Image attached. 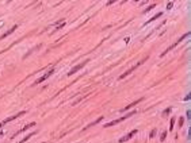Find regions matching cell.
Returning <instances> with one entry per match:
<instances>
[{
    "instance_id": "obj_1",
    "label": "cell",
    "mask_w": 191,
    "mask_h": 143,
    "mask_svg": "<svg viewBox=\"0 0 191 143\" xmlns=\"http://www.w3.org/2000/svg\"><path fill=\"white\" fill-rule=\"evenodd\" d=\"M134 114H136V111H133V112H130V114H127V115H125V116H122V118H119V119H117V120H112V122H110V123H106V124H104V128L111 127V126H115V124H118V123L123 122L125 119L130 118V116H132V115H134Z\"/></svg>"
},
{
    "instance_id": "obj_2",
    "label": "cell",
    "mask_w": 191,
    "mask_h": 143,
    "mask_svg": "<svg viewBox=\"0 0 191 143\" xmlns=\"http://www.w3.org/2000/svg\"><path fill=\"white\" fill-rule=\"evenodd\" d=\"M145 61H146V58H144V59H142V61H141V62H138L137 65H134L133 67H130L129 70H126V72H125V73H123V74H121V76H119V80H122V78H125V77H126V76H129V74H130V73H132V72H134V70H136V69H137L138 66H141V65H142V63H144V62H145Z\"/></svg>"
},
{
    "instance_id": "obj_3",
    "label": "cell",
    "mask_w": 191,
    "mask_h": 143,
    "mask_svg": "<svg viewBox=\"0 0 191 143\" xmlns=\"http://www.w3.org/2000/svg\"><path fill=\"white\" fill-rule=\"evenodd\" d=\"M53 73H54V67H50V70H48V72L45 73V74H43V76H42V77H39V78H38V80L35 81V85H37V84H41V82H43V81H45L46 78H48V77H50V76H52Z\"/></svg>"
},
{
    "instance_id": "obj_4",
    "label": "cell",
    "mask_w": 191,
    "mask_h": 143,
    "mask_svg": "<svg viewBox=\"0 0 191 143\" xmlns=\"http://www.w3.org/2000/svg\"><path fill=\"white\" fill-rule=\"evenodd\" d=\"M26 112L25 111H22V112H19V114H16V115H14V116H11V118H7L5 120H3V122L0 123V128L4 126V124H7V123H10V122H12V120H15L16 118H19V116H22V115H25Z\"/></svg>"
},
{
    "instance_id": "obj_5",
    "label": "cell",
    "mask_w": 191,
    "mask_h": 143,
    "mask_svg": "<svg viewBox=\"0 0 191 143\" xmlns=\"http://www.w3.org/2000/svg\"><path fill=\"white\" fill-rule=\"evenodd\" d=\"M87 62H88V59H85V61H83L81 63H79V65H76V66L73 67V69H72V70L69 72V73H68V76H72V74H75L76 72H79L80 69H81V67H84L85 65H87Z\"/></svg>"
},
{
    "instance_id": "obj_6",
    "label": "cell",
    "mask_w": 191,
    "mask_h": 143,
    "mask_svg": "<svg viewBox=\"0 0 191 143\" xmlns=\"http://www.w3.org/2000/svg\"><path fill=\"white\" fill-rule=\"evenodd\" d=\"M137 132H138L137 130H133V131H130V132H129V134H127V135H125L123 138H121V139H119V143H123V142H126V140H129V139H130V138H133V136H134V135H136V134H137Z\"/></svg>"
},
{
    "instance_id": "obj_7",
    "label": "cell",
    "mask_w": 191,
    "mask_h": 143,
    "mask_svg": "<svg viewBox=\"0 0 191 143\" xmlns=\"http://www.w3.org/2000/svg\"><path fill=\"white\" fill-rule=\"evenodd\" d=\"M16 29H18V24H14L12 27H11V29L8 30V31H7V33L4 34V35H1V37H0V39H4L5 37H8V35H11V34H12V33H14V31H15Z\"/></svg>"
},
{
    "instance_id": "obj_8",
    "label": "cell",
    "mask_w": 191,
    "mask_h": 143,
    "mask_svg": "<svg viewBox=\"0 0 191 143\" xmlns=\"http://www.w3.org/2000/svg\"><path fill=\"white\" fill-rule=\"evenodd\" d=\"M142 100H144V99H142V97H141V99H138V100H134L133 103H130L129 105H126V107H125V108H123V111H127V110H130V108H132V107H134V105H137L138 103H141Z\"/></svg>"
},
{
    "instance_id": "obj_9",
    "label": "cell",
    "mask_w": 191,
    "mask_h": 143,
    "mask_svg": "<svg viewBox=\"0 0 191 143\" xmlns=\"http://www.w3.org/2000/svg\"><path fill=\"white\" fill-rule=\"evenodd\" d=\"M188 37H190V33H187V34H184V35H182V37H180V38H179L178 41H176V42L174 43V46L176 47V46H178V43H180L182 41H184V39H186V38H188Z\"/></svg>"
},
{
    "instance_id": "obj_10",
    "label": "cell",
    "mask_w": 191,
    "mask_h": 143,
    "mask_svg": "<svg viewBox=\"0 0 191 143\" xmlns=\"http://www.w3.org/2000/svg\"><path fill=\"white\" fill-rule=\"evenodd\" d=\"M102 120H103V116H100V118H98V119L95 120V122H92L91 124H87V127H84V130H87V128H90V127L95 126V124H98V123H99V122H102Z\"/></svg>"
},
{
    "instance_id": "obj_11",
    "label": "cell",
    "mask_w": 191,
    "mask_h": 143,
    "mask_svg": "<svg viewBox=\"0 0 191 143\" xmlns=\"http://www.w3.org/2000/svg\"><path fill=\"white\" fill-rule=\"evenodd\" d=\"M161 15H163V12H159V14H156L154 16H152V19H149V20L146 22L145 24H149V23H152V22H153V20H156V19H159V18L161 16Z\"/></svg>"
},
{
    "instance_id": "obj_12",
    "label": "cell",
    "mask_w": 191,
    "mask_h": 143,
    "mask_svg": "<svg viewBox=\"0 0 191 143\" xmlns=\"http://www.w3.org/2000/svg\"><path fill=\"white\" fill-rule=\"evenodd\" d=\"M33 126H35V122H31V123H29V124L23 127V128H22V130L19 131V132H25V131L27 130V128H30V127H33ZM19 132H16V134H19Z\"/></svg>"
},
{
    "instance_id": "obj_13",
    "label": "cell",
    "mask_w": 191,
    "mask_h": 143,
    "mask_svg": "<svg viewBox=\"0 0 191 143\" xmlns=\"http://www.w3.org/2000/svg\"><path fill=\"white\" fill-rule=\"evenodd\" d=\"M35 134H37V132H31V134H29V135H26V136H25V138H23V139H22V140H21V142H19V143H25L26 140H29V139L31 138V136H33V135H35Z\"/></svg>"
},
{
    "instance_id": "obj_14",
    "label": "cell",
    "mask_w": 191,
    "mask_h": 143,
    "mask_svg": "<svg viewBox=\"0 0 191 143\" xmlns=\"http://www.w3.org/2000/svg\"><path fill=\"white\" fill-rule=\"evenodd\" d=\"M154 5H156V4H150V5H148V7H146V10L144 11V12H145V14H146V12H149L152 8H154Z\"/></svg>"
},
{
    "instance_id": "obj_15",
    "label": "cell",
    "mask_w": 191,
    "mask_h": 143,
    "mask_svg": "<svg viewBox=\"0 0 191 143\" xmlns=\"http://www.w3.org/2000/svg\"><path fill=\"white\" fill-rule=\"evenodd\" d=\"M64 26H65V22H62V23H60V24H58L57 27H56V29H54V31H57V30L62 29V27H64Z\"/></svg>"
},
{
    "instance_id": "obj_16",
    "label": "cell",
    "mask_w": 191,
    "mask_h": 143,
    "mask_svg": "<svg viewBox=\"0 0 191 143\" xmlns=\"http://www.w3.org/2000/svg\"><path fill=\"white\" fill-rule=\"evenodd\" d=\"M156 132H157L156 130H152V131H150V134H149V138H150V139L154 138V136H156Z\"/></svg>"
},
{
    "instance_id": "obj_17",
    "label": "cell",
    "mask_w": 191,
    "mask_h": 143,
    "mask_svg": "<svg viewBox=\"0 0 191 143\" xmlns=\"http://www.w3.org/2000/svg\"><path fill=\"white\" fill-rule=\"evenodd\" d=\"M171 111H172L171 108H167V110L163 112V116H167V115H170V114H171Z\"/></svg>"
},
{
    "instance_id": "obj_18",
    "label": "cell",
    "mask_w": 191,
    "mask_h": 143,
    "mask_svg": "<svg viewBox=\"0 0 191 143\" xmlns=\"http://www.w3.org/2000/svg\"><path fill=\"white\" fill-rule=\"evenodd\" d=\"M165 138H167V132H165V131H163L161 136H160V139H161V142H163V140H165Z\"/></svg>"
},
{
    "instance_id": "obj_19",
    "label": "cell",
    "mask_w": 191,
    "mask_h": 143,
    "mask_svg": "<svg viewBox=\"0 0 191 143\" xmlns=\"http://www.w3.org/2000/svg\"><path fill=\"white\" fill-rule=\"evenodd\" d=\"M183 122H184V118H180V119H179V126H180V127L183 126Z\"/></svg>"
},
{
    "instance_id": "obj_20",
    "label": "cell",
    "mask_w": 191,
    "mask_h": 143,
    "mask_svg": "<svg viewBox=\"0 0 191 143\" xmlns=\"http://www.w3.org/2000/svg\"><path fill=\"white\" fill-rule=\"evenodd\" d=\"M174 119H171V126H170V130H172V128H174Z\"/></svg>"
},
{
    "instance_id": "obj_21",
    "label": "cell",
    "mask_w": 191,
    "mask_h": 143,
    "mask_svg": "<svg viewBox=\"0 0 191 143\" xmlns=\"http://www.w3.org/2000/svg\"><path fill=\"white\" fill-rule=\"evenodd\" d=\"M190 118H191V111L188 110L187 111V119H190Z\"/></svg>"
},
{
    "instance_id": "obj_22",
    "label": "cell",
    "mask_w": 191,
    "mask_h": 143,
    "mask_svg": "<svg viewBox=\"0 0 191 143\" xmlns=\"http://www.w3.org/2000/svg\"><path fill=\"white\" fill-rule=\"evenodd\" d=\"M172 4H174V3H168V5H167V8H168V10H171V8H172Z\"/></svg>"
},
{
    "instance_id": "obj_23",
    "label": "cell",
    "mask_w": 191,
    "mask_h": 143,
    "mask_svg": "<svg viewBox=\"0 0 191 143\" xmlns=\"http://www.w3.org/2000/svg\"><path fill=\"white\" fill-rule=\"evenodd\" d=\"M190 97H191V95H190V93H188V95H187V96L184 97V100H186V101H187V100H190Z\"/></svg>"
},
{
    "instance_id": "obj_24",
    "label": "cell",
    "mask_w": 191,
    "mask_h": 143,
    "mask_svg": "<svg viewBox=\"0 0 191 143\" xmlns=\"http://www.w3.org/2000/svg\"><path fill=\"white\" fill-rule=\"evenodd\" d=\"M3 134H4V132H1V131H0V136H1V135H3Z\"/></svg>"
}]
</instances>
